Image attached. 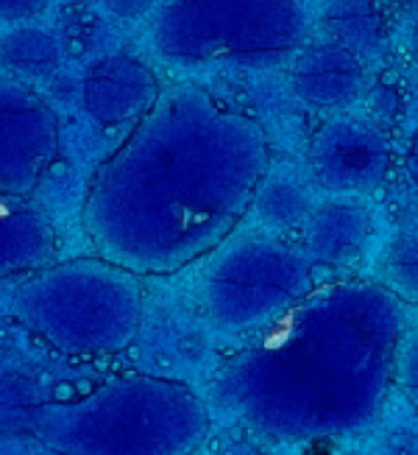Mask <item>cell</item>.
Returning a JSON list of instances; mask_svg holds the SVG:
<instances>
[{"instance_id": "1", "label": "cell", "mask_w": 418, "mask_h": 455, "mask_svg": "<svg viewBox=\"0 0 418 455\" xmlns=\"http://www.w3.org/2000/svg\"><path fill=\"white\" fill-rule=\"evenodd\" d=\"M268 165L260 121L198 84H170L95 168L82 227L98 257L168 276L234 235Z\"/></svg>"}, {"instance_id": "2", "label": "cell", "mask_w": 418, "mask_h": 455, "mask_svg": "<svg viewBox=\"0 0 418 455\" xmlns=\"http://www.w3.org/2000/svg\"><path fill=\"white\" fill-rule=\"evenodd\" d=\"M405 330V302L380 280H335L248 335L209 397L265 442L351 436L383 413Z\"/></svg>"}, {"instance_id": "3", "label": "cell", "mask_w": 418, "mask_h": 455, "mask_svg": "<svg viewBox=\"0 0 418 455\" xmlns=\"http://www.w3.org/2000/svg\"><path fill=\"white\" fill-rule=\"evenodd\" d=\"M209 427L204 397L156 374H117L78 400L31 411L34 439L53 455H195Z\"/></svg>"}, {"instance_id": "4", "label": "cell", "mask_w": 418, "mask_h": 455, "mask_svg": "<svg viewBox=\"0 0 418 455\" xmlns=\"http://www.w3.org/2000/svg\"><path fill=\"white\" fill-rule=\"evenodd\" d=\"M12 315L70 358H106L134 344L143 324L139 276L104 257H75L28 274L12 291Z\"/></svg>"}, {"instance_id": "5", "label": "cell", "mask_w": 418, "mask_h": 455, "mask_svg": "<svg viewBox=\"0 0 418 455\" xmlns=\"http://www.w3.org/2000/svg\"><path fill=\"white\" fill-rule=\"evenodd\" d=\"M302 0H165L151 20V45L176 68L234 65L268 70L307 45Z\"/></svg>"}, {"instance_id": "6", "label": "cell", "mask_w": 418, "mask_h": 455, "mask_svg": "<svg viewBox=\"0 0 418 455\" xmlns=\"http://www.w3.org/2000/svg\"><path fill=\"white\" fill-rule=\"evenodd\" d=\"M315 291V263L302 243L271 229L229 235L201 276L207 322L226 335H254Z\"/></svg>"}, {"instance_id": "7", "label": "cell", "mask_w": 418, "mask_h": 455, "mask_svg": "<svg viewBox=\"0 0 418 455\" xmlns=\"http://www.w3.org/2000/svg\"><path fill=\"white\" fill-rule=\"evenodd\" d=\"M62 126L45 95L14 76H0V193L31 196L53 165Z\"/></svg>"}, {"instance_id": "8", "label": "cell", "mask_w": 418, "mask_h": 455, "mask_svg": "<svg viewBox=\"0 0 418 455\" xmlns=\"http://www.w3.org/2000/svg\"><path fill=\"white\" fill-rule=\"evenodd\" d=\"M393 151L388 134L363 117H332L310 137L312 182L335 196H368L388 180Z\"/></svg>"}, {"instance_id": "9", "label": "cell", "mask_w": 418, "mask_h": 455, "mask_svg": "<svg viewBox=\"0 0 418 455\" xmlns=\"http://www.w3.org/2000/svg\"><path fill=\"white\" fill-rule=\"evenodd\" d=\"M162 95L156 73L129 53L101 56L82 78V107L101 129L137 124Z\"/></svg>"}, {"instance_id": "10", "label": "cell", "mask_w": 418, "mask_h": 455, "mask_svg": "<svg viewBox=\"0 0 418 455\" xmlns=\"http://www.w3.org/2000/svg\"><path fill=\"white\" fill-rule=\"evenodd\" d=\"M371 229V207L360 196H329L302 224V249L315 266L349 268L363 257Z\"/></svg>"}, {"instance_id": "11", "label": "cell", "mask_w": 418, "mask_h": 455, "mask_svg": "<svg viewBox=\"0 0 418 455\" xmlns=\"http://www.w3.org/2000/svg\"><path fill=\"white\" fill-rule=\"evenodd\" d=\"M366 84V62L349 48L324 39L304 45L293 56L290 87L296 98L315 109H341L360 95Z\"/></svg>"}, {"instance_id": "12", "label": "cell", "mask_w": 418, "mask_h": 455, "mask_svg": "<svg viewBox=\"0 0 418 455\" xmlns=\"http://www.w3.org/2000/svg\"><path fill=\"white\" fill-rule=\"evenodd\" d=\"M56 229L31 196L0 193V283L53 263Z\"/></svg>"}, {"instance_id": "13", "label": "cell", "mask_w": 418, "mask_h": 455, "mask_svg": "<svg viewBox=\"0 0 418 455\" xmlns=\"http://www.w3.org/2000/svg\"><path fill=\"white\" fill-rule=\"evenodd\" d=\"M321 26L332 43L349 48L366 62L388 48V20L380 0H327Z\"/></svg>"}, {"instance_id": "14", "label": "cell", "mask_w": 418, "mask_h": 455, "mask_svg": "<svg viewBox=\"0 0 418 455\" xmlns=\"http://www.w3.org/2000/svg\"><path fill=\"white\" fill-rule=\"evenodd\" d=\"M62 65V43L36 26H14L0 39V68L23 82H45Z\"/></svg>"}, {"instance_id": "15", "label": "cell", "mask_w": 418, "mask_h": 455, "mask_svg": "<svg viewBox=\"0 0 418 455\" xmlns=\"http://www.w3.org/2000/svg\"><path fill=\"white\" fill-rule=\"evenodd\" d=\"M251 210L260 215V224L265 229L285 235L290 229H302L312 210V199L310 190L298 180H293V176L268 173L254 193Z\"/></svg>"}, {"instance_id": "16", "label": "cell", "mask_w": 418, "mask_h": 455, "mask_svg": "<svg viewBox=\"0 0 418 455\" xmlns=\"http://www.w3.org/2000/svg\"><path fill=\"white\" fill-rule=\"evenodd\" d=\"M380 283L402 302H418V235H399L380 257Z\"/></svg>"}, {"instance_id": "17", "label": "cell", "mask_w": 418, "mask_h": 455, "mask_svg": "<svg viewBox=\"0 0 418 455\" xmlns=\"http://www.w3.org/2000/svg\"><path fill=\"white\" fill-rule=\"evenodd\" d=\"M393 386L418 408V327L405 330L393 358Z\"/></svg>"}, {"instance_id": "18", "label": "cell", "mask_w": 418, "mask_h": 455, "mask_svg": "<svg viewBox=\"0 0 418 455\" xmlns=\"http://www.w3.org/2000/svg\"><path fill=\"white\" fill-rule=\"evenodd\" d=\"M263 442H265L263 436H256V433L237 425V430L224 433V436L207 450V455H268Z\"/></svg>"}, {"instance_id": "19", "label": "cell", "mask_w": 418, "mask_h": 455, "mask_svg": "<svg viewBox=\"0 0 418 455\" xmlns=\"http://www.w3.org/2000/svg\"><path fill=\"white\" fill-rule=\"evenodd\" d=\"M51 0H0V23L20 26L26 20L43 14Z\"/></svg>"}, {"instance_id": "20", "label": "cell", "mask_w": 418, "mask_h": 455, "mask_svg": "<svg viewBox=\"0 0 418 455\" xmlns=\"http://www.w3.org/2000/svg\"><path fill=\"white\" fill-rule=\"evenodd\" d=\"M156 4L159 0H104L106 12L117 20H143L159 9Z\"/></svg>"}, {"instance_id": "21", "label": "cell", "mask_w": 418, "mask_h": 455, "mask_svg": "<svg viewBox=\"0 0 418 455\" xmlns=\"http://www.w3.org/2000/svg\"><path fill=\"white\" fill-rule=\"evenodd\" d=\"M405 171H407V180L413 182V188L418 190V126L410 134V143L405 151Z\"/></svg>"}, {"instance_id": "22", "label": "cell", "mask_w": 418, "mask_h": 455, "mask_svg": "<svg viewBox=\"0 0 418 455\" xmlns=\"http://www.w3.org/2000/svg\"><path fill=\"white\" fill-rule=\"evenodd\" d=\"M407 45H410V56H413V62L418 65V26L410 31V43H407Z\"/></svg>"}, {"instance_id": "23", "label": "cell", "mask_w": 418, "mask_h": 455, "mask_svg": "<svg viewBox=\"0 0 418 455\" xmlns=\"http://www.w3.org/2000/svg\"><path fill=\"white\" fill-rule=\"evenodd\" d=\"M393 4H399V6H418V0H393Z\"/></svg>"}]
</instances>
